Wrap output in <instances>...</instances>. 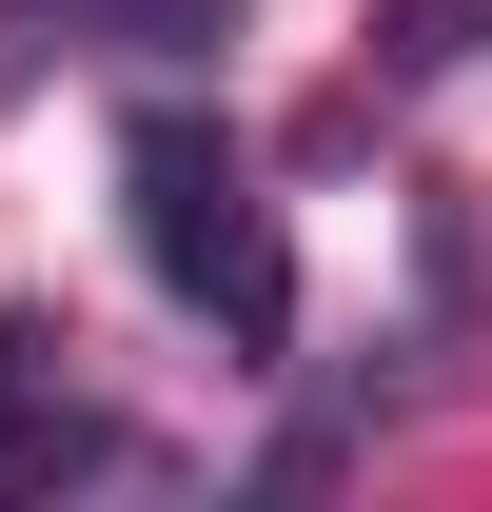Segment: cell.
<instances>
[{"instance_id": "cell-1", "label": "cell", "mask_w": 492, "mask_h": 512, "mask_svg": "<svg viewBox=\"0 0 492 512\" xmlns=\"http://www.w3.org/2000/svg\"><path fill=\"white\" fill-rule=\"evenodd\" d=\"M119 197H138V256H158V276H178V296L237 335V355H276V335H296V256H276V197H256V158H237L217 119H178V99H158V119L119 138Z\"/></svg>"}]
</instances>
